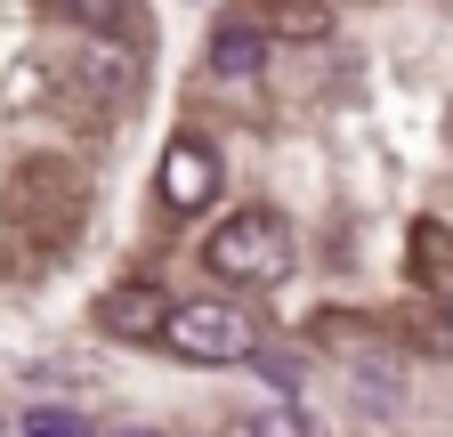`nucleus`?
<instances>
[{
  "mask_svg": "<svg viewBox=\"0 0 453 437\" xmlns=\"http://www.w3.org/2000/svg\"><path fill=\"white\" fill-rule=\"evenodd\" d=\"M162 292L154 284H122V292H105L97 300V324H105V333H122V341H154L162 333Z\"/></svg>",
  "mask_w": 453,
  "mask_h": 437,
  "instance_id": "nucleus-4",
  "label": "nucleus"
},
{
  "mask_svg": "<svg viewBox=\"0 0 453 437\" xmlns=\"http://www.w3.org/2000/svg\"><path fill=\"white\" fill-rule=\"evenodd\" d=\"M25 429H41V437H73V429H89V413H73V405H33Z\"/></svg>",
  "mask_w": 453,
  "mask_h": 437,
  "instance_id": "nucleus-7",
  "label": "nucleus"
},
{
  "mask_svg": "<svg viewBox=\"0 0 453 437\" xmlns=\"http://www.w3.org/2000/svg\"><path fill=\"white\" fill-rule=\"evenodd\" d=\"M259 58H267V33H259V25H219V33H211V73H219V81L259 73Z\"/></svg>",
  "mask_w": 453,
  "mask_h": 437,
  "instance_id": "nucleus-5",
  "label": "nucleus"
},
{
  "mask_svg": "<svg viewBox=\"0 0 453 437\" xmlns=\"http://www.w3.org/2000/svg\"><path fill=\"white\" fill-rule=\"evenodd\" d=\"M445 333H453V292H445Z\"/></svg>",
  "mask_w": 453,
  "mask_h": 437,
  "instance_id": "nucleus-8",
  "label": "nucleus"
},
{
  "mask_svg": "<svg viewBox=\"0 0 453 437\" xmlns=\"http://www.w3.org/2000/svg\"><path fill=\"white\" fill-rule=\"evenodd\" d=\"M203 267H211L219 284H243V292L283 284V276H292V227H283L275 211H235V218H219V227H211Z\"/></svg>",
  "mask_w": 453,
  "mask_h": 437,
  "instance_id": "nucleus-1",
  "label": "nucleus"
},
{
  "mask_svg": "<svg viewBox=\"0 0 453 437\" xmlns=\"http://www.w3.org/2000/svg\"><path fill=\"white\" fill-rule=\"evenodd\" d=\"M154 341L187 364H251L259 356V316L226 308V300H170Z\"/></svg>",
  "mask_w": 453,
  "mask_h": 437,
  "instance_id": "nucleus-2",
  "label": "nucleus"
},
{
  "mask_svg": "<svg viewBox=\"0 0 453 437\" xmlns=\"http://www.w3.org/2000/svg\"><path fill=\"white\" fill-rule=\"evenodd\" d=\"M219 195V154L211 138H170L162 146V203L170 211H203Z\"/></svg>",
  "mask_w": 453,
  "mask_h": 437,
  "instance_id": "nucleus-3",
  "label": "nucleus"
},
{
  "mask_svg": "<svg viewBox=\"0 0 453 437\" xmlns=\"http://www.w3.org/2000/svg\"><path fill=\"white\" fill-rule=\"evenodd\" d=\"M65 17L89 25V33H122L130 25V0H65Z\"/></svg>",
  "mask_w": 453,
  "mask_h": 437,
  "instance_id": "nucleus-6",
  "label": "nucleus"
}]
</instances>
